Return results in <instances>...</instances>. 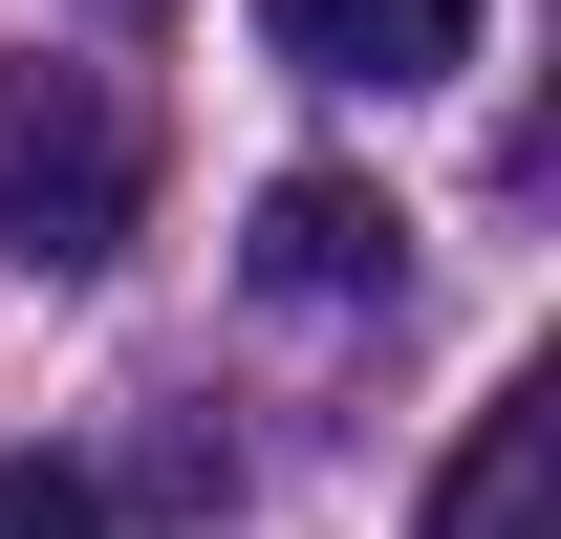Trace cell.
I'll return each instance as SVG.
<instances>
[{
    "label": "cell",
    "mask_w": 561,
    "mask_h": 539,
    "mask_svg": "<svg viewBox=\"0 0 561 539\" xmlns=\"http://www.w3.org/2000/svg\"><path fill=\"white\" fill-rule=\"evenodd\" d=\"M432 539H561V389H496L432 474Z\"/></svg>",
    "instance_id": "3"
},
{
    "label": "cell",
    "mask_w": 561,
    "mask_h": 539,
    "mask_svg": "<svg viewBox=\"0 0 561 539\" xmlns=\"http://www.w3.org/2000/svg\"><path fill=\"white\" fill-rule=\"evenodd\" d=\"M108 22H130V0H108Z\"/></svg>",
    "instance_id": "6"
},
{
    "label": "cell",
    "mask_w": 561,
    "mask_h": 539,
    "mask_svg": "<svg viewBox=\"0 0 561 539\" xmlns=\"http://www.w3.org/2000/svg\"><path fill=\"white\" fill-rule=\"evenodd\" d=\"M0 539H130V518H108V474H66V454H0Z\"/></svg>",
    "instance_id": "5"
},
{
    "label": "cell",
    "mask_w": 561,
    "mask_h": 539,
    "mask_svg": "<svg viewBox=\"0 0 561 539\" xmlns=\"http://www.w3.org/2000/svg\"><path fill=\"white\" fill-rule=\"evenodd\" d=\"M238 260H260V302H367V280L411 260V216L367 195V173H280V195H260V238H238Z\"/></svg>",
    "instance_id": "2"
},
{
    "label": "cell",
    "mask_w": 561,
    "mask_h": 539,
    "mask_svg": "<svg viewBox=\"0 0 561 539\" xmlns=\"http://www.w3.org/2000/svg\"><path fill=\"white\" fill-rule=\"evenodd\" d=\"M0 238H22V260H108V238H130V108L22 87V108H0Z\"/></svg>",
    "instance_id": "1"
},
{
    "label": "cell",
    "mask_w": 561,
    "mask_h": 539,
    "mask_svg": "<svg viewBox=\"0 0 561 539\" xmlns=\"http://www.w3.org/2000/svg\"><path fill=\"white\" fill-rule=\"evenodd\" d=\"M260 44L324 87H432V66H476V0H260Z\"/></svg>",
    "instance_id": "4"
}]
</instances>
